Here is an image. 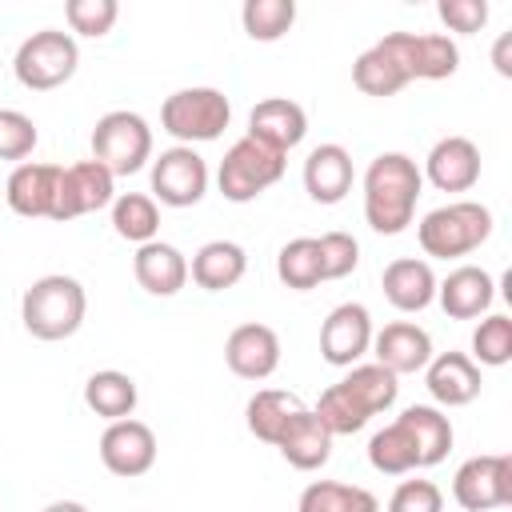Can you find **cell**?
Listing matches in <instances>:
<instances>
[{
	"label": "cell",
	"mask_w": 512,
	"mask_h": 512,
	"mask_svg": "<svg viewBox=\"0 0 512 512\" xmlns=\"http://www.w3.org/2000/svg\"><path fill=\"white\" fill-rule=\"evenodd\" d=\"M400 396V384L388 368L380 364H356L344 380H336L332 388L320 392V404L312 408L320 416V424L332 436H352L360 432L372 416L388 412Z\"/></svg>",
	"instance_id": "obj_1"
},
{
	"label": "cell",
	"mask_w": 512,
	"mask_h": 512,
	"mask_svg": "<svg viewBox=\"0 0 512 512\" xmlns=\"http://www.w3.org/2000/svg\"><path fill=\"white\" fill-rule=\"evenodd\" d=\"M424 176L412 156L380 152L364 172V220L380 236H396L412 224Z\"/></svg>",
	"instance_id": "obj_2"
},
{
	"label": "cell",
	"mask_w": 512,
	"mask_h": 512,
	"mask_svg": "<svg viewBox=\"0 0 512 512\" xmlns=\"http://www.w3.org/2000/svg\"><path fill=\"white\" fill-rule=\"evenodd\" d=\"M84 312H88L84 284L64 272H48L32 280L20 296V320L36 340H68L84 324Z\"/></svg>",
	"instance_id": "obj_3"
},
{
	"label": "cell",
	"mask_w": 512,
	"mask_h": 512,
	"mask_svg": "<svg viewBox=\"0 0 512 512\" xmlns=\"http://www.w3.org/2000/svg\"><path fill=\"white\" fill-rule=\"evenodd\" d=\"M488 236H492V212L476 200H452L444 208H432L416 224V240H420L424 256H436V260L468 256Z\"/></svg>",
	"instance_id": "obj_4"
},
{
	"label": "cell",
	"mask_w": 512,
	"mask_h": 512,
	"mask_svg": "<svg viewBox=\"0 0 512 512\" xmlns=\"http://www.w3.org/2000/svg\"><path fill=\"white\" fill-rule=\"evenodd\" d=\"M80 64V48L72 40V32H60V28H40L32 32L20 48H16V60H12V72L24 88L32 92H52L60 84L72 80Z\"/></svg>",
	"instance_id": "obj_5"
},
{
	"label": "cell",
	"mask_w": 512,
	"mask_h": 512,
	"mask_svg": "<svg viewBox=\"0 0 512 512\" xmlns=\"http://www.w3.org/2000/svg\"><path fill=\"white\" fill-rule=\"evenodd\" d=\"M92 160H100L112 176H132L152 160V128L140 112L116 108L104 112L92 128Z\"/></svg>",
	"instance_id": "obj_6"
},
{
	"label": "cell",
	"mask_w": 512,
	"mask_h": 512,
	"mask_svg": "<svg viewBox=\"0 0 512 512\" xmlns=\"http://www.w3.org/2000/svg\"><path fill=\"white\" fill-rule=\"evenodd\" d=\"M284 164H288L284 152H276V148H268L244 132L220 160V172H216L220 196L232 204H248L284 176Z\"/></svg>",
	"instance_id": "obj_7"
},
{
	"label": "cell",
	"mask_w": 512,
	"mask_h": 512,
	"mask_svg": "<svg viewBox=\"0 0 512 512\" xmlns=\"http://www.w3.org/2000/svg\"><path fill=\"white\" fill-rule=\"evenodd\" d=\"M232 120V104L220 88H180L164 100L160 108V124L168 136H176L180 144H204L216 140Z\"/></svg>",
	"instance_id": "obj_8"
},
{
	"label": "cell",
	"mask_w": 512,
	"mask_h": 512,
	"mask_svg": "<svg viewBox=\"0 0 512 512\" xmlns=\"http://www.w3.org/2000/svg\"><path fill=\"white\" fill-rule=\"evenodd\" d=\"M452 500L464 512H492L512 504V460L504 452L464 460L452 476Z\"/></svg>",
	"instance_id": "obj_9"
},
{
	"label": "cell",
	"mask_w": 512,
	"mask_h": 512,
	"mask_svg": "<svg viewBox=\"0 0 512 512\" xmlns=\"http://www.w3.org/2000/svg\"><path fill=\"white\" fill-rule=\"evenodd\" d=\"M208 192V164L196 148L176 144L152 160V200L168 208H192Z\"/></svg>",
	"instance_id": "obj_10"
},
{
	"label": "cell",
	"mask_w": 512,
	"mask_h": 512,
	"mask_svg": "<svg viewBox=\"0 0 512 512\" xmlns=\"http://www.w3.org/2000/svg\"><path fill=\"white\" fill-rule=\"evenodd\" d=\"M380 44L396 56L408 80H448L460 68V48L444 32H388Z\"/></svg>",
	"instance_id": "obj_11"
},
{
	"label": "cell",
	"mask_w": 512,
	"mask_h": 512,
	"mask_svg": "<svg viewBox=\"0 0 512 512\" xmlns=\"http://www.w3.org/2000/svg\"><path fill=\"white\" fill-rule=\"evenodd\" d=\"M112 200H116V176L100 160H80V164L60 168L52 220H76V216L108 208Z\"/></svg>",
	"instance_id": "obj_12"
},
{
	"label": "cell",
	"mask_w": 512,
	"mask_h": 512,
	"mask_svg": "<svg viewBox=\"0 0 512 512\" xmlns=\"http://www.w3.org/2000/svg\"><path fill=\"white\" fill-rule=\"evenodd\" d=\"M372 348V316L364 304H336L320 324V356L336 368H352Z\"/></svg>",
	"instance_id": "obj_13"
},
{
	"label": "cell",
	"mask_w": 512,
	"mask_h": 512,
	"mask_svg": "<svg viewBox=\"0 0 512 512\" xmlns=\"http://www.w3.org/2000/svg\"><path fill=\"white\" fill-rule=\"evenodd\" d=\"M100 460L112 476H144L156 464V432L144 420H112L100 436Z\"/></svg>",
	"instance_id": "obj_14"
},
{
	"label": "cell",
	"mask_w": 512,
	"mask_h": 512,
	"mask_svg": "<svg viewBox=\"0 0 512 512\" xmlns=\"http://www.w3.org/2000/svg\"><path fill=\"white\" fill-rule=\"evenodd\" d=\"M372 352H376V364L388 368L392 376L424 372L432 360V336L412 320H392L380 332H372Z\"/></svg>",
	"instance_id": "obj_15"
},
{
	"label": "cell",
	"mask_w": 512,
	"mask_h": 512,
	"mask_svg": "<svg viewBox=\"0 0 512 512\" xmlns=\"http://www.w3.org/2000/svg\"><path fill=\"white\" fill-rule=\"evenodd\" d=\"M224 360L240 380H268L280 364V336L268 324H240L224 340Z\"/></svg>",
	"instance_id": "obj_16"
},
{
	"label": "cell",
	"mask_w": 512,
	"mask_h": 512,
	"mask_svg": "<svg viewBox=\"0 0 512 512\" xmlns=\"http://www.w3.org/2000/svg\"><path fill=\"white\" fill-rule=\"evenodd\" d=\"M248 136L288 156L308 136V112L288 96H268L248 112Z\"/></svg>",
	"instance_id": "obj_17"
},
{
	"label": "cell",
	"mask_w": 512,
	"mask_h": 512,
	"mask_svg": "<svg viewBox=\"0 0 512 512\" xmlns=\"http://www.w3.org/2000/svg\"><path fill=\"white\" fill-rule=\"evenodd\" d=\"M420 176H428L440 192H468L480 180V148L468 136H444L432 144Z\"/></svg>",
	"instance_id": "obj_18"
},
{
	"label": "cell",
	"mask_w": 512,
	"mask_h": 512,
	"mask_svg": "<svg viewBox=\"0 0 512 512\" xmlns=\"http://www.w3.org/2000/svg\"><path fill=\"white\" fill-rule=\"evenodd\" d=\"M424 384L432 392L436 404L444 408H460V404H472L480 396V364L468 356V352H440L428 360L424 368Z\"/></svg>",
	"instance_id": "obj_19"
},
{
	"label": "cell",
	"mask_w": 512,
	"mask_h": 512,
	"mask_svg": "<svg viewBox=\"0 0 512 512\" xmlns=\"http://www.w3.org/2000/svg\"><path fill=\"white\" fill-rule=\"evenodd\" d=\"M56 180H60V164H40V160H24L12 168L8 184H4V196H8V208L16 216H48L52 220V200H56Z\"/></svg>",
	"instance_id": "obj_20"
},
{
	"label": "cell",
	"mask_w": 512,
	"mask_h": 512,
	"mask_svg": "<svg viewBox=\"0 0 512 512\" xmlns=\"http://www.w3.org/2000/svg\"><path fill=\"white\" fill-rule=\"evenodd\" d=\"M436 300H440V308H444L452 320H476L480 312L492 308L496 284H492V276H488L484 268L460 264V268H452V272L436 284Z\"/></svg>",
	"instance_id": "obj_21"
},
{
	"label": "cell",
	"mask_w": 512,
	"mask_h": 512,
	"mask_svg": "<svg viewBox=\"0 0 512 512\" xmlns=\"http://www.w3.org/2000/svg\"><path fill=\"white\" fill-rule=\"evenodd\" d=\"M352 156L344 144H316L304 160V188L316 204H340L352 192Z\"/></svg>",
	"instance_id": "obj_22"
},
{
	"label": "cell",
	"mask_w": 512,
	"mask_h": 512,
	"mask_svg": "<svg viewBox=\"0 0 512 512\" xmlns=\"http://www.w3.org/2000/svg\"><path fill=\"white\" fill-rule=\"evenodd\" d=\"M132 272H136V284L148 296H176L188 284V260H184V252L176 244H164V240L140 244L136 256H132Z\"/></svg>",
	"instance_id": "obj_23"
},
{
	"label": "cell",
	"mask_w": 512,
	"mask_h": 512,
	"mask_svg": "<svg viewBox=\"0 0 512 512\" xmlns=\"http://www.w3.org/2000/svg\"><path fill=\"white\" fill-rule=\"evenodd\" d=\"M276 448H280V456H284L292 468L316 472V468H324L328 456H332V432L320 424V416H316L312 408H300V412L288 420V428L280 432Z\"/></svg>",
	"instance_id": "obj_24"
},
{
	"label": "cell",
	"mask_w": 512,
	"mask_h": 512,
	"mask_svg": "<svg viewBox=\"0 0 512 512\" xmlns=\"http://www.w3.org/2000/svg\"><path fill=\"white\" fill-rule=\"evenodd\" d=\"M380 288L388 296V304L396 312H420L436 300V272L428 260H416V256H400L384 268L380 276Z\"/></svg>",
	"instance_id": "obj_25"
},
{
	"label": "cell",
	"mask_w": 512,
	"mask_h": 512,
	"mask_svg": "<svg viewBox=\"0 0 512 512\" xmlns=\"http://www.w3.org/2000/svg\"><path fill=\"white\" fill-rule=\"evenodd\" d=\"M244 272H248V256H244V248L236 240H208L192 256V268H188V276L204 292H224V288L240 284Z\"/></svg>",
	"instance_id": "obj_26"
},
{
	"label": "cell",
	"mask_w": 512,
	"mask_h": 512,
	"mask_svg": "<svg viewBox=\"0 0 512 512\" xmlns=\"http://www.w3.org/2000/svg\"><path fill=\"white\" fill-rule=\"evenodd\" d=\"M396 420L408 428V436H412V444H416L420 468H432V464H440V460L448 456V448H452V420H448L440 408H432V404H412V408H404Z\"/></svg>",
	"instance_id": "obj_27"
},
{
	"label": "cell",
	"mask_w": 512,
	"mask_h": 512,
	"mask_svg": "<svg viewBox=\"0 0 512 512\" xmlns=\"http://www.w3.org/2000/svg\"><path fill=\"white\" fill-rule=\"evenodd\" d=\"M136 400H140L136 380H132L128 372H116V368L92 372L88 384H84V404H88L96 416H104L108 424H112V420H128V416L136 412Z\"/></svg>",
	"instance_id": "obj_28"
},
{
	"label": "cell",
	"mask_w": 512,
	"mask_h": 512,
	"mask_svg": "<svg viewBox=\"0 0 512 512\" xmlns=\"http://www.w3.org/2000/svg\"><path fill=\"white\" fill-rule=\"evenodd\" d=\"M300 408H304L300 396L280 392V388H260V392L248 400V408H244V416H248V432H252L256 440H264V444H276L280 432L288 428V420H292Z\"/></svg>",
	"instance_id": "obj_29"
},
{
	"label": "cell",
	"mask_w": 512,
	"mask_h": 512,
	"mask_svg": "<svg viewBox=\"0 0 512 512\" xmlns=\"http://www.w3.org/2000/svg\"><path fill=\"white\" fill-rule=\"evenodd\" d=\"M296 512H380V500L360 484L340 480H312L300 492Z\"/></svg>",
	"instance_id": "obj_30"
},
{
	"label": "cell",
	"mask_w": 512,
	"mask_h": 512,
	"mask_svg": "<svg viewBox=\"0 0 512 512\" xmlns=\"http://www.w3.org/2000/svg\"><path fill=\"white\" fill-rule=\"evenodd\" d=\"M352 84L364 92V96H396L404 84H412L408 76H404V68L396 64V56L376 40L368 52H360L356 56V64H352Z\"/></svg>",
	"instance_id": "obj_31"
},
{
	"label": "cell",
	"mask_w": 512,
	"mask_h": 512,
	"mask_svg": "<svg viewBox=\"0 0 512 512\" xmlns=\"http://www.w3.org/2000/svg\"><path fill=\"white\" fill-rule=\"evenodd\" d=\"M112 228H116L120 240H132L136 248L148 244V240H156V232H160V208H156V200L144 196V192H120L112 200Z\"/></svg>",
	"instance_id": "obj_32"
},
{
	"label": "cell",
	"mask_w": 512,
	"mask_h": 512,
	"mask_svg": "<svg viewBox=\"0 0 512 512\" xmlns=\"http://www.w3.org/2000/svg\"><path fill=\"white\" fill-rule=\"evenodd\" d=\"M368 464L384 476H404L412 468H420L416 460V444L408 436V428L400 420H392L388 428H380L372 440H368Z\"/></svg>",
	"instance_id": "obj_33"
},
{
	"label": "cell",
	"mask_w": 512,
	"mask_h": 512,
	"mask_svg": "<svg viewBox=\"0 0 512 512\" xmlns=\"http://www.w3.org/2000/svg\"><path fill=\"white\" fill-rule=\"evenodd\" d=\"M276 276L284 288H296V292H308L324 280L320 272V248H316V236H296L280 248L276 256Z\"/></svg>",
	"instance_id": "obj_34"
},
{
	"label": "cell",
	"mask_w": 512,
	"mask_h": 512,
	"mask_svg": "<svg viewBox=\"0 0 512 512\" xmlns=\"http://www.w3.org/2000/svg\"><path fill=\"white\" fill-rule=\"evenodd\" d=\"M240 20H244V32L252 40L272 44L296 24V4L292 0H244Z\"/></svg>",
	"instance_id": "obj_35"
},
{
	"label": "cell",
	"mask_w": 512,
	"mask_h": 512,
	"mask_svg": "<svg viewBox=\"0 0 512 512\" xmlns=\"http://www.w3.org/2000/svg\"><path fill=\"white\" fill-rule=\"evenodd\" d=\"M472 360L476 364H488V368H500L512 360V320L504 312H492L476 324L472 332Z\"/></svg>",
	"instance_id": "obj_36"
},
{
	"label": "cell",
	"mask_w": 512,
	"mask_h": 512,
	"mask_svg": "<svg viewBox=\"0 0 512 512\" xmlns=\"http://www.w3.org/2000/svg\"><path fill=\"white\" fill-rule=\"evenodd\" d=\"M64 16H68V28L80 32V36H108L116 16H120V4L116 0H68L64 4Z\"/></svg>",
	"instance_id": "obj_37"
},
{
	"label": "cell",
	"mask_w": 512,
	"mask_h": 512,
	"mask_svg": "<svg viewBox=\"0 0 512 512\" xmlns=\"http://www.w3.org/2000/svg\"><path fill=\"white\" fill-rule=\"evenodd\" d=\"M40 132L32 124V116L16 112V108H0V160H24L32 156Z\"/></svg>",
	"instance_id": "obj_38"
},
{
	"label": "cell",
	"mask_w": 512,
	"mask_h": 512,
	"mask_svg": "<svg viewBox=\"0 0 512 512\" xmlns=\"http://www.w3.org/2000/svg\"><path fill=\"white\" fill-rule=\"evenodd\" d=\"M316 248H320V272H324V280H340V276H348L360 264V244L348 232H324L316 240Z\"/></svg>",
	"instance_id": "obj_39"
},
{
	"label": "cell",
	"mask_w": 512,
	"mask_h": 512,
	"mask_svg": "<svg viewBox=\"0 0 512 512\" xmlns=\"http://www.w3.org/2000/svg\"><path fill=\"white\" fill-rule=\"evenodd\" d=\"M388 512H444V492L432 480H404L396 484Z\"/></svg>",
	"instance_id": "obj_40"
},
{
	"label": "cell",
	"mask_w": 512,
	"mask_h": 512,
	"mask_svg": "<svg viewBox=\"0 0 512 512\" xmlns=\"http://www.w3.org/2000/svg\"><path fill=\"white\" fill-rule=\"evenodd\" d=\"M436 12L452 32H480L488 24V4L484 0H440Z\"/></svg>",
	"instance_id": "obj_41"
},
{
	"label": "cell",
	"mask_w": 512,
	"mask_h": 512,
	"mask_svg": "<svg viewBox=\"0 0 512 512\" xmlns=\"http://www.w3.org/2000/svg\"><path fill=\"white\" fill-rule=\"evenodd\" d=\"M508 44H512V36L504 32V36H500V44H496V56H492V60H496V72H500V76H512V64H508Z\"/></svg>",
	"instance_id": "obj_42"
},
{
	"label": "cell",
	"mask_w": 512,
	"mask_h": 512,
	"mask_svg": "<svg viewBox=\"0 0 512 512\" xmlns=\"http://www.w3.org/2000/svg\"><path fill=\"white\" fill-rule=\"evenodd\" d=\"M44 512H88L84 504H76V500H56V504H48Z\"/></svg>",
	"instance_id": "obj_43"
}]
</instances>
